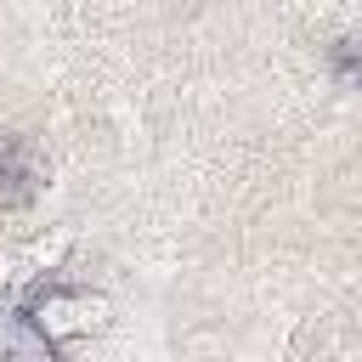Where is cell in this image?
Segmentation results:
<instances>
[{"mask_svg":"<svg viewBox=\"0 0 362 362\" xmlns=\"http://www.w3.org/2000/svg\"><path fill=\"white\" fill-rule=\"evenodd\" d=\"M23 322H28L45 345H57V339H74V334L102 328V322H107V300H102V294H85V288H45V294L28 305Z\"/></svg>","mask_w":362,"mask_h":362,"instance_id":"6da1fadb","label":"cell"},{"mask_svg":"<svg viewBox=\"0 0 362 362\" xmlns=\"http://www.w3.org/2000/svg\"><path fill=\"white\" fill-rule=\"evenodd\" d=\"M0 362H57V356H51V345H45L28 322H17V339H11V351H6Z\"/></svg>","mask_w":362,"mask_h":362,"instance_id":"7a4b0ae2","label":"cell"},{"mask_svg":"<svg viewBox=\"0 0 362 362\" xmlns=\"http://www.w3.org/2000/svg\"><path fill=\"white\" fill-rule=\"evenodd\" d=\"M334 62H339L345 79H362V28H345L334 40Z\"/></svg>","mask_w":362,"mask_h":362,"instance_id":"3957f363","label":"cell"}]
</instances>
